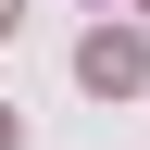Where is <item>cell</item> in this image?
Segmentation results:
<instances>
[{
  "instance_id": "cell-1",
  "label": "cell",
  "mask_w": 150,
  "mask_h": 150,
  "mask_svg": "<svg viewBox=\"0 0 150 150\" xmlns=\"http://www.w3.org/2000/svg\"><path fill=\"white\" fill-rule=\"evenodd\" d=\"M75 75H88V88H100V100H138V88H150V38H88V50H75Z\"/></svg>"
},
{
  "instance_id": "cell-2",
  "label": "cell",
  "mask_w": 150,
  "mask_h": 150,
  "mask_svg": "<svg viewBox=\"0 0 150 150\" xmlns=\"http://www.w3.org/2000/svg\"><path fill=\"white\" fill-rule=\"evenodd\" d=\"M13 25H25V0H0V38H13Z\"/></svg>"
},
{
  "instance_id": "cell-3",
  "label": "cell",
  "mask_w": 150,
  "mask_h": 150,
  "mask_svg": "<svg viewBox=\"0 0 150 150\" xmlns=\"http://www.w3.org/2000/svg\"><path fill=\"white\" fill-rule=\"evenodd\" d=\"M0 150H25V125H13V112H0Z\"/></svg>"
},
{
  "instance_id": "cell-4",
  "label": "cell",
  "mask_w": 150,
  "mask_h": 150,
  "mask_svg": "<svg viewBox=\"0 0 150 150\" xmlns=\"http://www.w3.org/2000/svg\"><path fill=\"white\" fill-rule=\"evenodd\" d=\"M138 13H150V0H138Z\"/></svg>"
}]
</instances>
